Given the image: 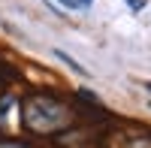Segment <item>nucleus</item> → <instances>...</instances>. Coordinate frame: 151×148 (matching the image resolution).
<instances>
[{
  "label": "nucleus",
  "mask_w": 151,
  "mask_h": 148,
  "mask_svg": "<svg viewBox=\"0 0 151 148\" xmlns=\"http://www.w3.org/2000/svg\"><path fill=\"white\" fill-rule=\"evenodd\" d=\"M21 124L27 133L36 136H58L73 130V112L52 94H30L21 103Z\"/></svg>",
  "instance_id": "obj_1"
},
{
  "label": "nucleus",
  "mask_w": 151,
  "mask_h": 148,
  "mask_svg": "<svg viewBox=\"0 0 151 148\" xmlns=\"http://www.w3.org/2000/svg\"><path fill=\"white\" fill-rule=\"evenodd\" d=\"M52 55H55V57L60 60V64H67L70 70H76V73H82V76H85V67L79 64V60H73V57H70V55L64 52V48H52Z\"/></svg>",
  "instance_id": "obj_2"
},
{
  "label": "nucleus",
  "mask_w": 151,
  "mask_h": 148,
  "mask_svg": "<svg viewBox=\"0 0 151 148\" xmlns=\"http://www.w3.org/2000/svg\"><path fill=\"white\" fill-rule=\"evenodd\" d=\"M0 148H33V145L21 142V139H0Z\"/></svg>",
  "instance_id": "obj_3"
},
{
  "label": "nucleus",
  "mask_w": 151,
  "mask_h": 148,
  "mask_svg": "<svg viewBox=\"0 0 151 148\" xmlns=\"http://www.w3.org/2000/svg\"><path fill=\"white\" fill-rule=\"evenodd\" d=\"M79 97H85V100L91 103V106H100V97H97V94H91L88 88H82V91H79Z\"/></svg>",
  "instance_id": "obj_4"
},
{
  "label": "nucleus",
  "mask_w": 151,
  "mask_h": 148,
  "mask_svg": "<svg viewBox=\"0 0 151 148\" xmlns=\"http://www.w3.org/2000/svg\"><path fill=\"white\" fill-rule=\"evenodd\" d=\"M124 3H127L133 12H142V9H145V0H124Z\"/></svg>",
  "instance_id": "obj_5"
},
{
  "label": "nucleus",
  "mask_w": 151,
  "mask_h": 148,
  "mask_svg": "<svg viewBox=\"0 0 151 148\" xmlns=\"http://www.w3.org/2000/svg\"><path fill=\"white\" fill-rule=\"evenodd\" d=\"M9 106H12V100H9V97H3V100H0V118L9 112Z\"/></svg>",
  "instance_id": "obj_6"
},
{
  "label": "nucleus",
  "mask_w": 151,
  "mask_h": 148,
  "mask_svg": "<svg viewBox=\"0 0 151 148\" xmlns=\"http://www.w3.org/2000/svg\"><path fill=\"white\" fill-rule=\"evenodd\" d=\"M60 3H67L70 9H82V6H79V0H60Z\"/></svg>",
  "instance_id": "obj_7"
},
{
  "label": "nucleus",
  "mask_w": 151,
  "mask_h": 148,
  "mask_svg": "<svg viewBox=\"0 0 151 148\" xmlns=\"http://www.w3.org/2000/svg\"><path fill=\"white\" fill-rule=\"evenodd\" d=\"M79 6H82V9H85V6H91V0H79Z\"/></svg>",
  "instance_id": "obj_8"
},
{
  "label": "nucleus",
  "mask_w": 151,
  "mask_h": 148,
  "mask_svg": "<svg viewBox=\"0 0 151 148\" xmlns=\"http://www.w3.org/2000/svg\"><path fill=\"white\" fill-rule=\"evenodd\" d=\"M145 88H148V91H151V82H145Z\"/></svg>",
  "instance_id": "obj_9"
}]
</instances>
